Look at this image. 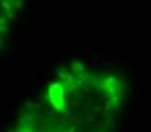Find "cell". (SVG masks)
<instances>
[{
  "instance_id": "obj_1",
  "label": "cell",
  "mask_w": 151,
  "mask_h": 132,
  "mask_svg": "<svg viewBox=\"0 0 151 132\" xmlns=\"http://www.w3.org/2000/svg\"><path fill=\"white\" fill-rule=\"evenodd\" d=\"M50 103L57 111H64V90L60 82H53L49 87Z\"/></svg>"
},
{
  "instance_id": "obj_2",
  "label": "cell",
  "mask_w": 151,
  "mask_h": 132,
  "mask_svg": "<svg viewBox=\"0 0 151 132\" xmlns=\"http://www.w3.org/2000/svg\"><path fill=\"white\" fill-rule=\"evenodd\" d=\"M104 83H105V87H117L119 81H117L115 76H107L105 81H104Z\"/></svg>"
},
{
  "instance_id": "obj_3",
  "label": "cell",
  "mask_w": 151,
  "mask_h": 132,
  "mask_svg": "<svg viewBox=\"0 0 151 132\" xmlns=\"http://www.w3.org/2000/svg\"><path fill=\"white\" fill-rule=\"evenodd\" d=\"M69 74H70V73H67L66 68H58V70H57V76H58L60 79H66V81H67Z\"/></svg>"
},
{
  "instance_id": "obj_4",
  "label": "cell",
  "mask_w": 151,
  "mask_h": 132,
  "mask_svg": "<svg viewBox=\"0 0 151 132\" xmlns=\"http://www.w3.org/2000/svg\"><path fill=\"white\" fill-rule=\"evenodd\" d=\"M20 123L21 125H32L34 123V117L32 116H25V117H20Z\"/></svg>"
},
{
  "instance_id": "obj_5",
  "label": "cell",
  "mask_w": 151,
  "mask_h": 132,
  "mask_svg": "<svg viewBox=\"0 0 151 132\" xmlns=\"http://www.w3.org/2000/svg\"><path fill=\"white\" fill-rule=\"evenodd\" d=\"M117 91H119L121 94L125 93V79H124V78H122V79L119 81V83H117Z\"/></svg>"
},
{
  "instance_id": "obj_6",
  "label": "cell",
  "mask_w": 151,
  "mask_h": 132,
  "mask_svg": "<svg viewBox=\"0 0 151 132\" xmlns=\"http://www.w3.org/2000/svg\"><path fill=\"white\" fill-rule=\"evenodd\" d=\"M26 108H29V109H40L41 105H40L38 102H28V103H26Z\"/></svg>"
},
{
  "instance_id": "obj_7",
  "label": "cell",
  "mask_w": 151,
  "mask_h": 132,
  "mask_svg": "<svg viewBox=\"0 0 151 132\" xmlns=\"http://www.w3.org/2000/svg\"><path fill=\"white\" fill-rule=\"evenodd\" d=\"M87 81H89V79H87L84 74H78V81H76V85H83V87H84V83L87 82Z\"/></svg>"
},
{
  "instance_id": "obj_8",
  "label": "cell",
  "mask_w": 151,
  "mask_h": 132,
  "mask_svg": "<svg viewBox=\"0 0 151 132\" xmlns=\"http://www.w3.org/2000/svg\"><path fill=\"white\" fill-rule=\"evenodd\" d=\"M55 53H57V55H60V58H63L66 53H69V49H57V50H55Z\"/></svg>"
},
{
  "instance_id": "obj_9",
  "label": "cell",
  "mask_w": 151,
  "mask_h": 132,
  "mask_svg": "<svg viewBox=\"0 0 151 132\" xmlns=\"http://www.w3.org/2000/svg\"><path fill=\"white\" fill-rule=\"evenodd\" d=\"M75 68H76L78 74H83V73H84V65L81 64V62H76V65H75Z\"/></svg>"
},
{
  "instance_id": "obj_10",
  "label": "cell",
  "mask_w": 151,
  "mask_h": 132,
  "mask_svg": "<svg viewBox=\"0 0 151 132\" xmlns=\"http://www.w3.org/2000/svg\"><path fill=\"white\" fill-rule=\"evenodd\" d=\"M84 91H85V93H90V79H89V81H87V82L84 83Z\"/></svg>"
},
{
  "instance_id": "obj_11",
  "label": "cell",
  "mask_w": 151,
  "mask_h": 132,
  "mask_svg": "<svg viewBox=\"0 0 151 132\" xmlns=\"http://www.w3.org/2000/svg\"><path fill=\"white\" fill-rule=\"evenodd\" d=\"M112 103H113V102H110V100H105V103H104V109H105V111H108V109L112 108Z\"/></svg>"
},
{
  "instance_id": "obj_12",
  "label": "cell",
  "mask_w": 151,
  "mask_h": 132,
  "mask_svg": "<svg viewBox=\"0 0 151 132\" xmlns=\"http://www.w3.org/2000/svg\"><path fill=\"white\" fill-rule=\"evenodd\" d=\"M75 112V109L73 108H70V109H64V114H66V117H72V114Z\"/></svg>"
},
{
  "instance_id": "obj_13",
  "label": "cell",
  "mask_w": 151,
  "mask_h": 132,
  "mask_svg": "<svg viewBox=\"0 0 151 132\" xmlns=\"http://www.w3.org/2000/svg\"><path fill=\"white\" fill-rule=\"evenodd\" d=\"M3 8L6 9V12H9V8H11V3H9V2H3Z\"/></svg>"
},
{
  "instance_id": "obj_14",
  "label": "cell",
  "mask_w": 151,
  "mask_h": 132,
  "mask_svg": "<svg viewBox=\"0 0 151 132\" xmlns=\"http://www.w3.org/2000/svg\"><path fill=\"white\" fill-rule=\"evenodd\" d=\"M115 118H116V117H113V116H108V117H107V125H112V123L115 121Z\"/></svg>"
},
{
  "instance_id": "obj_15",
  "label": "cell",
  "mask_w": 151,
  "mask_h": 132,
  "mask_svg": "<svg viewBox=\"0 0 151 132\" xmlns=\"http://www.w3.org/2000/svg\"><path fill=\"white\" fill-rule=\"evenodd\" d=\"M98 65H99L98 61H90V67H92V68H98Z\"/></svg>"
},
{
  "instance_id": "obj_16",
  "label": "cell",
  "mask_w": 151,
  "mask_h": 132,
  "mask_svg": "<svg viewBox=\"0 0 151 132\" xmlns=\"http://www.w3.org/2000/svg\"><path fill=\"white\" fill-rule=\"evenodd\" d=\"M85 120H87V121H95V116L89 114V116H85Z\"/></svg>"
},
{
  "instance_id": "obj_17",
  "label": "cell",
  "mask_w": 151,
  "mask_h": 132,
  "mask_svg": "<svg viewBox=\"0 0 151 132\" xmlns=\"http://www.w3.org/2000/svg\"><path fill=\"white\" fill-rule=\"evenodd\" d=\"M70 105H72V108H73V109H75V108H76V106H78V105H80V103H78V102H76V100H72V102H70Z\"/></svg>"
},
{
  "instance_id": "obj_18",
  "label": "cell",
  "mask_w": 151,
  "mask_h": 132,
  "mask_svg": "<svg viewBox=\"0 0 151 132\" xmlns=\"http://www.w3.org/2000/svg\"><path fill=\"white\" fill-rule=\"evenodd\" d=\"M80 56H83V53H80V52H75V53H73V58H75V59H78Z\"/></svg>"
},
{
  "instance_id": "obj_19",
  "label": "cell",
  "mask_w": 151,
  "mask_h": 132,
  "mask_svg": "<svg viewBox=\"0 0 151 132\" xmlns=\"http://www.w3.org/2000/svg\"><path fill=\"white\" fill-rule=\"evenodd\" d=\"M67 132H76V125H73V126H70V129Z\"/></svg>"
},
{
  "instance_id": "obj_20",
  "label": "cell",
  "mask_w": 151,
  "mask_h": 132,
  "mask_svg": "<svg viewBox=\"0 0 151 132\" xmlns=\"http://www.w3.org/2000/svg\"><path fill=\"white\" fill-rule=\"evenodd\" d=\"M15 6L18 8V9H20V11L23 9V6H21V2H15Z\"/></svg>"
},
{
  "instance_id": "obj_21",
  "label": "cell",
  "mask_w": 151,
  "mask_h": 132,
  "mask_svg": "<svg viewBox=\"0 0 151 132\" xmlns=\"http://www.w3.org/2000/svg\"><path fill=\"white\" fill-rule=\"evenodd\" d=\"M0 32H2V33L8 32V27H5V26H2V29H0Z\"/></svg>"
},
{
  "instance_id": "obj_22",
  "label": "cell",
  "mask_w": 151,
  "mask_h": 132,
  "mask_svg": "<svg viewBox=\"0 0 151 132\" xmlns=\"http://www.w3.org/2000/svg\"><path fill=\"white\" fill-rule=\"evenodd\" d=\"M0 24H2V26H5V17H2V18H0Z\"/></svg>"
},
{
  "instance_id": "obj_23",
  "label": "cell",
  "mask_w": 151,
  "mask_h": 132,
  "mask_svg": "<svg viewBox=\"0 0 151 132\" xmlns=\"http://www.w3.org/2000/svg\"><path fill=\"white\" fill-rule=\"evenodd\" d=\"M73 88H75L73 85H69V87H67V91H73Z\"/></svg>"
},
{
  "instance_id": "obj_24",
  "label": "cell",
  "mask_w": 151,
  "mask_h": 132,
  "mask_svg": "<svg viewBox=\"0 0 151 132\" xmlns=\"http://www.w3.org/2000/svg\"><path fill=\"white\" fill-rule=\"evenodd\" d=\"M23 17H25V9H21V11H20V18H23Z\"/></svg>"
},
{
  "instance_id": "obj_25",
  "label": "cell",
  "mask_w": 151,
  "mask_h": 132,
  "mask_svg": "<svg viewBox=\"0 0 151 132\" xmlns=\"http://www.w3.org/2000/svg\"><path fill=\"white\" fill-rule=\"evenodd\" d=\"M18 132H32V131H26V129H18Z\"/></svg>"
},
{
  "instance_id": "obj_26",
  "label": "cell",
  "mask_w": 151,
  "mask_h": 132,
  "mask_svg": "<svg viewBox=\"0 0 151 132\" xmlns=\"http://www.w3.org/2000/svg\"><path fill=\"white\" fill-rule=\"evenodd\" d=\"M9 132H17V131H14V129H11V131H9Z\"/></svg>"
},
{
  "instance_id": "obj_27",
  "label": "cell",
  "mask_w": 151,
  "mask_h": 132,
  "mask_svg": "<svg viewBox=\"0 0 151 132\" xmlns=\"http://www.w3.org/2000/svg\"><path fill=\"white\" fill-rule=\"evenodd\" d=\"M92 132H98V131H95V129H93V131H92Z\"/></svg>"
}]
</instances>
